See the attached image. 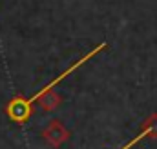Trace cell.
<instances>
[{"label":"cell","mask_w":157,"mask_h":149,"mask_svg":"<svg viewBox=\"0 0 157 149\" xmlns=\"http://www.w3.org/2000/svg\"><path fill=\"white\" fill-rule=\"evenodd\" d=\"M144 138H157V113L154 114H150L148 118H146V122L141 125V129H139V133L126 144V146H122L121 149H132V146H135V144H139V142H143Z\"/></svg>","instance_id":"3957f363"},{"label":"cell","mask_w":157,"mask_h":149,"mask_svg":"<svg viewBox=\"0 0 157 149\" xmlns=\"http://www.w3.org/2000/svg\"><path fill=\"white\" fill-rule=\"evenodd\" d=\"M102 49H106V44H104V42H102V44H99L95 49L88 51L82 58H78L75 64H71V66H70L64 73H60L57 78H53L49 84H46V85L40 89L39 93H37V95H33V96H29V98H22V96L13 98V100L6 106V114H7L13 122H17V124H26V122L29 120V116H31V111H33L31 107H33V104L37 102V98H39V96H42V95H44V93H48V91H51V89H53V87L60 82V80H64L68 74H71L75 69H77V67H80L82 64H86L91 56H95V55H97V53H101Z\"/></svg>","instance_id":"6da1fadb"},{"label":"cell","mask_w":157,"mask_h":149,"mask_svg":"<svg viewBox=\"0 0 157 149\" xmlns=\"http://www.w3.org/2000/svg\"><path fill=\"white\" fill-rule=\"evenodd\" d=\"M70 136H71V133L68 131V127L60 120H57V118L55 120H49L44 125V129H42V138L51 147H60L64 142L70 140Z\"/></svg>","instance_id":"7a4b0ae2"},{"label":"cell","mask_w":157,"mask_h":149,"mask_svg":"<svg viewBox=\"0 0 157 149\" xmlns=\"http://www.w3.org/2000/svg\"><path fill=\"white\" fill-rule=\"evenodd\" d=\"M35 104H39L44 111H55V109L60 106V96H59V95L51 89V91L44 93L42 96H39Z\"/></svg>","instance_id":"277c9868"}]
</instances>
